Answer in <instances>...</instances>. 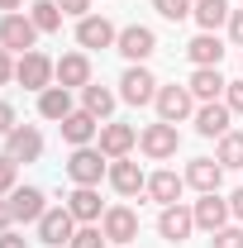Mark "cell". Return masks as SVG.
Listing matches in <instances>:
<instances>
[{
	"label": "cell",
	"mask_w": 243,
	"mask_h": 248,
	"mask_svg": "<svg viewBox=\"0 0 243 248\" xmlns=\"http://www.w3.org/2000/svg\"><path fill=\"white\" fill-rule=\"evenodd\" d=\"M53 77H58V62H48L43 53H19V62H15V81H19L24 91H48Z\"/></svg>",
	"instance_id": "6da1fadb"
},
{
	"label": "cell",
	"mask_w": 243,
	"mask_h": 248,
	"mask_svg": "<svg viewBox=\"0 0 243 248\" xmlns=\"http://www.w3.org/2000/svg\"><path fill=\"white\" fill-rule=\"evenodd\" d=\"M138 148H143L148 157H172L177 148H182V134H177V124L157 120V124H148V129L138 134Z\"/></svg>",
	"instance_id": "7a4b0ae2"
},
{
	"label": "cell",
	"mask_w": 243,
	"mask_h": 248,
	"mask_svg": "<svg viewBox=\"0 0 243 248\" xmlns=\"http://www.w3.org/2000/svg\"><path fill=\"white\" fill-rule=\"evenodd\" d=\"M33 38H38V29H33L29 15H5V19H0V48H10V53H33Z\"/></svg>",
	"instance_id": "3957f363"
},
{
	"label": "cell",
	"mask_w": 243,
	"mask_h": 248,
	"mask_svg": "<svg viewBox=\"0 0 243 248\" xmlns=\"http://www.w3.org/2000/svg\"><path fill=\"white\" fill-rule=\"evenodd\" d=\"M72 234H76V215L62 205V210H48V215L38 219V244H48V248H62V244H72Z\"/></svg>",
	"instance_id": "277c9868"
},
{
	"label": "cell",
	"mask_w": 243,
	"mask_h": 248,
	"mask_svg": "<svg viewBox=\"0 0 243 248\" xmlns=\"http://www.w3.org/2000/svg\"><path fill=\"white\" fill-rule=\"evenodd\" d=\"M191 229H196V210H186L182 201H177V205H162L157 234H162L167 244H186V239H191Z\"/></svg>",
	"instance_id": "5b68a950"
},
{
	"label": "cell",
	"mask_w": 243,
	"mask_h": 248,
	"mask_svg": "<svg viewBox=\"0 0 243 248\" xmlns=\"http://www.w3.org/2000/svg\"><path fill=\"white\" fill-rule=\"evenodd\" d=\"M100 157H105L100 148H76V153H72V162H67V177H72L76 186H95L105 172H110Z\"/></svg>",
	"instance_id": "8992f818"
},
{
	"label": "cell",
	"mask_w": 243,
	"mask_h": 248,
	"mask_svg": "<svg viewBox=\"0 0 243 248\" xmlns=\"http://www.w3.org/2000/svg\"><path fill=\"white\" fill-rule=\"evenodd\" d=\"M115 43H120V53H124L129 62H143V58L157 53V33H152L148 24H129V29H120Z\"/></svg>",
	"instance_id": "52a82bcc"
},
{
	"label": "cell",
	"mask_w": 243,
	"mask_h": 248,
	"mask_svg": "<svg viewBox=\"0 0 243 248\" xmlns=\"http://www.w3.org/2000/svg\"><path fill=\"white\" fill-rule=\"evenodd\" d=\"M120 95L129 100V105H148V100H157V81H152L148 67H129L120 77Z\"/></svg>",
	"instance_id": "ba28073f"
},
{
	"label": "cell",
	"mask_w": 243,
	"mask_h": 248,
	"mask_svg": "<svg viewBox=\"0 0 243 248\" xmlns=\"http://www.w3.org/2000/svg\"><path fill=\"white\" fill-rule=\"evenodd\" d=\"M5 143H10L5 153L15 157V162H38V153H43V134H38V129H29V124H15Z\"/></svg>",
	"instance_id": "9c48e42d"
},
{
	"label": "cell",
	"mask_w": 243,
	"mask_h": 248,
	"mask_svg": "<svg viewBox=\"0 0 243 248\" xmlns=\"http://www.w3.org/2000/svg\"><path fill=\"white\" fill-rule=\"evenodd\" d=\"M105 239L110 244H134L138 239V215L129 205H110L105 210Z\"/></svg>",
	"instance_id": "30bf717a"
},
{
	"label": "cell",
	"mask_w": 243,
	"mask_h": 248,
	"mask_svg": "<svg viewBox=\"0 0 243 248\" xmlns=\"http://www.w3.org/2000/svg\"><path fill=\"white\" fill-rule=\"evenodd\" d=\"M186 115H191V86H162L157 91V120L182 124Z\"/></svg>",
	"instance_id": "8fae6325"
},
{
	"label": "cell",
	"mask_w": 243,
	"mask_h": 248,
	"mask_svg": "<svg viewBox=\"0 0 243 248\" xmlns=\"http://www.w3.org/2000/svg\"><path fill=\"white\" fill-rule=\"evenodd\" d=\"M10 210H15V219H24V224H38V219L48 215L43 191H38V186H19V191H10Z\"/></svg>",
	"instance_id": "7c38bea8"
},
{
	"label": "cell",
	"mask_w": 243,
	"mask_h": 248,
	"mask_svg": "<svg viewBox=\"0 0 243 248\" xmlns=\"http://www.w3.org/2000/svg\"><path fill=\"white\" fill-rule=\"evenodd\" d=\"M229 115H234V110H229L224 100H205V105L196 110V129H200L205 139H224V134H229Z\"/></svg>",
	"instance_id": "4fadbf2b"
},
{
	"label": "cell",
	"mask_w": 243,
	"mask_h": 248,
	"mask_svg": "<svg viewBox=\"0 0 243 248\" xmlns=\"http://www.w3.org/2000/svg\"><path fill=\"white\" fill-rule=\"evenodd\" d=\"M110 186H115L120 196H138V191H148V177L138 172V162L115 157V162H110Z\"/></svg>",
	"instance_id": "5bb4252c"
},
{
	"label": "cell",
	"mask_w": 243,
	"mask_h": 248,
	"mask_svg": "<svg viewBox=\"0 0 243 248\" xmlns=\"http://www.w3.org/2000/svg\"><path fill=\"white\" fill-rule=\"evenodd\" d=\"M134 143H138V129L134 124H105L100 129V153L105 157H129Z\"/></svg>",
	"instance_id": "9a60e30c"
},
{
	"label": "cell",
	"mask_w": 243,
	"mask_h": 248,
	"mask_svg": "<svg viewBox=\"0 0 243 248\" xmlns=\"http://www.w3.org/2000/svg\"><path fill=\"white\" fill-rule=\"evenodd\" d=\"M219 182H224V167H219L214 157H196V162L186 167V186H196L200 196H210V191H219Z\"/></svg>",
	"instance_id": "2e32d148"
},
{
	"label": "cell",
	"mask_w": 243,
	"mask_h": 248,
	"mask_svg": "<svg viewBox=\"0 0 243 248\" xmlns=\"http://www.w3.org/2000/svg\"><path fill=\"white\" fill-rule=\"evenodd\" d=\"M120 33H115V24L110 19H100V15H86L81 24H76V43L81 48H110Z\"/></svg>",
	"instance_id": "e0dca14e"
},
{
	"label": "cell",
	"mask_w": 243,
	"mask_h": 248,
	"mask_svg": "<svg viewBox=\"0 0 243 248\" xmlns=\"http://www.w3.org/2000/svg\"><path fill=\"white\" fill-rule=\"evenodd\" d=\"M224 219H229V201H219V191H210V196L196 201V229L214 234V229H224Z\"/></svg>",
	"instance_id": "ac0fdd59"
},
{
	"label": "cell",
	"mask_w": 243,
	"mask_h": 248,
	"mask_svg": "<svg viewBox=\"0 0 243 248\" xmlns=\"http://www.w3.org/2000/svg\"><path fill=\"white\" fill-rule=\"evenodd\" d=\"M95 129H100V124H95L91 110H72V115L62 120V139H67V143H76V148H86V143L95 139Z\"/></svg>",
	"instance_id": "d6986e66"
},
{
	"label": "cell",
	"mask_w": 243,
	"mask_h": 248,
	"mask_svg": "<svg viewBox=\"0 0 243 248\" xmlns=\"http://www.w3.org/2000/svg\"><path fill=\"white\" fill-rule=\"evenodd\" d=\"M224 91H229V81L219 77V67H196V77H191V95L196 100H219Z\"/></svg>",
	"instance_id": "ffe728a7"
},
{
	"label": "cell",
	"mask_w": 243,
	"mask_h": 248,
	"mask_svg": "<svg viewBox=\"0 0 243 248\" xmlns=\"http://www.w3.org/2000/svg\"><path fill=\"white\" fill-rule=\"evenodd\" d=\"M58 81L72 91V86H91V62H86V53H67V58L58 62Z\"/></svg>",
	"instance_id": "44dd1931"
},
{
	"label": "cell",
	"mask_w": 243,
	"mask_h": 248,
	"mask_svg": "<svg viewBox=\"0 0 243 248\" xmlns=\"http://www.w3.org/2000/svg\"><path fill=\"white\" fill-rule=\"evenodd\" d=\"M67 210L81 219V224H91V219H105V215H100V196H95V186H76V191L67 196Z\"/></svg>",
	"instance_id": "7402d4cb"
},
{
	"label": "cell",
	"mask_w": 243,
	"mask_h": 248,
	"mask_svg": "<svg viewBox=\"0 0 243 248\" xmlns=\"http://www.w3.org/2000/svg\"><path fill=\"white\" fill-rule=\"evenodd\" d=\"M182 186H186V177H177V172H152L148 177V196L157 201V205H177Z\"/></svg>",
	"instance_id": "603a6c76"
},
{
	"label": "cell",
	"mask_w": 243,
	"mask_h": 248,
	"mask_svg": "<svg viewBox=\"0 0 243 248\" xmlns=\"http://www.w3.org/2000/svg\"><path fill=\"white\" fill-rule=\"evenodd\" d=\"M38 115L43 120H67L72 115V95H67V86H48V91H38Z\"/></svg>",
	"instance_id": "cb8c5ba5"
},
{
	"label": "cell",
	"mask_w": 243,
	"mask_h": 248,
	"mask_svg": "<svg viewBox=\"0 0 243 248\" xmlns=\"http://www.w3.org/2000/svg\"><path fill=\"white\" fill-rule=\"evenodd\" d=\"M191 15H196V24H200L205 33H214L229 15H234V10H229V0H196V10H191Z\"/></svg>",
	"instance_id": "d4e9b609"
},
{
	"label": "cell",
	"mask_w": 243,
	"mask_h": 248,
	"mask_svg": "<svg viewBox=\"0 0 243 248\" xmlns=\"http://www.w3.org/2000/svg\"><path fill=\"white\" fill-rule=\"evenodd\" d=\"M191 62L196 67H219V58H224V43L214 38V33H200V38H191Z\"/></svg>",
	"instance_id": "484cf974"
},
{
	"label": "cell",
	"mask_w": 243,
	"mask_h": 248,
	"mask_svg": "<svg viewBox=\"0 0 243 248\" xmlns=\"http://www.w3.org/2000/svg\"><path fill=\"white\" fill-rule=\"evenodd\" d=\"M29 19H33V29H38V33H58L62 29L58 0H33V5H29Z\"/></svg>",
	"instance_id": "4316f807"
},
{
	"label": "cell",
	"mask_w": 243,
	"mask_h": 248,
	"mask_svg": "<svg viewBox=\"0 0 243 248\" xmlns=\"http://www.w3.org/2000/svg\"><path fill=\"white\" fill-rule=\"evenodd\" d=\"M214 162H219V167H243V134L229 129V134L219 139V157H214Z\"/></svg>",
	"instance_id": "83f0119b"
},
{
	"label": "cell",
	"mask_w": 243,
	"mask_h": 248,
	"mask_svg": "<svg viewBox=\"0 0 243 248\" xmlns=\"http://www.w3.org/2000/svg\"><path fill=\"white\" fill-rule=\"evenodd\" d=\"M81 95H86V110H91L95 120H105V115L115 110V95L105 91V86H81Z\"/></svg>",
	"instance_id": "f1b7e54d"
},
{
	"label": "cell",
	"mask_w": 243,
	"mask_h": 248,
	"mask_svg": "<svg viewBox=\"0 0 243 248\" xmlns=\"http://www.w3.org/2000/svg\"><path fill=\"white\" fill-rule=\"evenodd\" d=\"M152 10H157L162 19H172V24H182V19L191 15V10H196V5H191V0H152Z\"/></svg>",
	"instance_id": "f546056e"
},
{
	"label": "cell",
	"mask_w": 243,
	"mask_h": 248,
	"mask_svg": "<svg viewBox=\"0 0 243 248\" xmlns=\"http://www.w3.org/2000/svg\"><path fill=\"white\" fill-rule=\"evenodd\" d=\"M67 248H105V229H91V224H86V229L72 234V244H67Z\"/></svg>",
	"instance_id": "4dcf8cb0"
},
{
	"label": "cell",
	"mask_w": 243,
	"mask_h": 248,
	"mask_svg": "<svg viewBox=\"0 0 243 248\" xmlns=\"http://www.w3.org/2000/svg\"><path fill=\"white\" fill-rule=\"evenodd\" d=\"M15 167H19L15 157H10V153H0V196H5V191H15Z\"/></svg>",
	"instance_id": "1f68e13d"
},
{
	"label": "cell",
	"mask_w": 243,
	"mask_h": 248,
	"mask_svg": "<svg viewBox=\"0 0 243 248\" xmlns=\"http://www.w3.org/2000/svg\"><path fill=\"white\" fill-rule=\"evenodd\" d=\"M214 248H243V229H214Z\"/></svg>",
	"instance_id": "d6a6232c"
},
{
	"label": "cell",
	"mask_w": 243,
	"mask_h": 248,
	"mask_svg": "<svg viewBox=\"0 0 243 248\" xmlns=\"http://www.w3.org/2000/svg\"><path fill=\"white\" fill-rule=\"evenodd\" d=\"M224 105H229L234 115H243V81H229V91H224Z\"/></svg>",
	"instance_id": "836d02e7"
},
{
	"label": "cell",
	"mask_w": 243,
	"mask_h": 248,
	"mask_svg": "<svg viewBox=\"0 0 243 248\" xmlns=\"http://www.w3.org/2000/svg\"><path fill=\"white\" fill-rule=\"evenodd\" d=\"M62 15H76V19H86V10H91V0H58Z\"/></svg>",
	"instance_id": "e575fe53"
},
{
	"label": "cell",
	"mask_w": 243,
	"mask_h": 248,
	"mask_svg": "<svg viewBox=\"0 0 243 248\" xmlns=\"http://www.w3.org/2000/svg\"><path fill=\"white\" fill-rule=\"evenodd\" d=\"M10 129H15V105L0 100V139H10Z\"/></svg>",
	"instance_id": "d590c367"
},
{
	"label": "cell",
	"mask_w": 243,
	"mask_h": 248,
	"mask_svg": "<svg viewBox=\"0 0 243 248\" xmlns=\"http://www.w3.org/2000/svg\"><path fill=\"white\" fill-rule=\"evenodd\" d=\"M229 33H234V43L243 48V10H234V15H229Z\"/></svg>",
	"instance_id": "8d00e7d4"
},
{
	"label": "cell",
	"mask_w": 243,
	"mask_h": 248,
	"mask_svg": "<svg viewBox=\"0 0 243 248\" xmlns=\"http://www.w3.org/2000/svg\"><path fill=\"white\" fill-rule=\"evenodd\" d=\"M15 77V62H10V48H0V86Z\"/></svg>",
	"instance_id": "74e56055"
},
{
	"label": "cell",
	"mask_w": 243,
	"mask_h": 248,
	"mask_svg": "<svg viewBox=\"0 0 243 248\" xmlns=\"http://www.w3.org/2000/svg\"><path fill=\"white\" fill-rule=\"evenodd\" d=\"M10 219H15V210H10V201H0V234L10 229Z\"/></svg>",
	"instance_id": "f35d334b"
},
{
	"label": "cell",
	"mask_w": 243,
	"mask_h": 248,
	"mask_svg": "<svg viewBox=\"0 0 243 248\" xmlns=\"http://www.w3.org/2000/svg\"><path fill=\"white\" fill-rule=\"evenodd\" d=\"M0 248H24V239H19V234H10V229H5V234H0Z\"/></svg>",
	"instance_id": "ab89813d"
},
{
	"label": "cell",
	"mask_w": 243,
	"mask_h": 248,
	"mask_svg": "<svg viewBox=\"0 0 243 248\" xmlns=\"http://www.w3.org/2000/svg\"><path fill=\"white\" fill-rule=\"evenodd\" d=\"M229 215H239V219H243V191H234V201H229Z\"/></svg>",
	"instance_id": "60d3db41"
},
{
	"label": "cell",
	"mask_w": 243,
	"mask_h": 248,
	"mask_svg": "<svg viewBox=\"0 0 243 248\" xmlns=\"http://www.w3.org/2000/svg\"><path fill=\"white\" fill-rule=\"evenodd\" d=\"M19 5H24V0H0V10H5V15H19Z\"/></svg>",
	"instance_id": "b9f144b4"
}]
</instances>
